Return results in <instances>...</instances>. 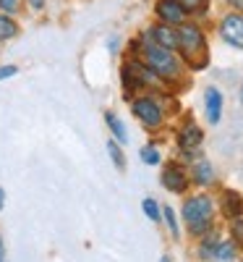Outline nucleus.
<instances>
[{
	"label": "nucleus",
	"mask_w": 243,
	"mask_h": 262,
	"mask_svg": "<svg viewBox=\"0 0 243 262\" xmlns=\"http://www.w3.org/2000/svg\"><path fill=\"white\" fill-rule=\"evenodd\" d=\"M175 32H178V48H175V50L183 55L188 69H193V71L207 69L209 50H207L204 32L199 29V27H193V24H186V21H183L181 27H175Z\"/></svg>",
	"instance_id": "nucleus-1"
},
{
	"label": "nucleus",
	"mask_w": 243,
	"mask_h": 262,
	"mask_svg": "<svg viewBox=\"0 0 243 262\" xmlns=\"http://www.w3.org/2000/svg\"><path fill=\"white\" fill-rule=\"evenodd\" d=\"M144 60L152 69V74L162 79V81H175L181 79V60L175 55V50H167V48H160L154 42H147L144 45Z\"/></svg>",
	"instance_id": "nucleus-2"
},
{
	"label": "nucleus",
	"mask_w": 243,
	"mask_h": 262,
	"mask_svg": "<svg viewBox=\"0 0 243 262\" xmlns=\"http://www.w3.org/2000/svg\"><path fill=\"white\" fill-rule=\"evenodd\" d=\"M212 217H214V205L207 194L188 196L183 202V221L193 236H204L212 228Z\"/></svg>",
	"instance_id": "nucleus-3"
},
{
	"label": "nucleus",
	"mask_w": 243,
	"mask_h": 262,
	"mask_svg": "<svg viewBox=\"0 0 243 262\" xmlns=\"http://www.w3.org/2000/svg\"><path fill=\"white\" fill-rule=\"evenodd\" d=\"M131 111H134V116L147 126V128H160L162 121H165V113L160 102L154 97H136L134 102H131Z\"/></svg>",
	"instance_id": "nucleus-4"
},
{
	"label": "nucleus",
	"mask_w": 243,
	"mask_h": 262,
	"mask_svg": "<svg viewBox=\"0 0 243 262\" xmlns=\"http://www.w3.org/2000/svg\"><path fill=\"white\" fill-rule=\"evenodd\" d=\"M220 37H223L230 48L243 50V16L240 13H228L220 21Z\"/></svg>",
	"instance_id": "nucleus-5"
},
{
	"label": "nucleus",
	"mask_w": 243,
	"mask_h": 262,
	"mask_svg": "<svg viewBox=\"0 0 243 262\" xmlns=\"http://www.w3.org/2000/svg\"><path fill=\"white\" fill-rule=\"evenodd\" d=\"M160 181H162V186H165L167 191H173V194H183V191L188 189L191 176L186 173V168H181L178 163H167L165 170H162V176H160Z\"/></svg>",
	"instance_id": "nucleus-6"
},
{
	"label": "nucleus",
	"mask_w": 243,
	"mask_h": 262,
	"mask_svg": "<svg viewBox=\"0 0 243 262\" xmlns=\"http://www.w3.org/2000/svg\"><path fill=\"white\" fill-rule=\"evenodd\" d=\"M154 11H157V18L167 27H181L186 21V11L178 6V0H160Z\"/></svg>",
	"instance_id": "nucleus-7"
},
{
	"label": "nucleus",
	"mask_w": 243,
	"mask_h": 262,
	"mask_svg": "<svg viewBox=\"0 0 243 262\" xmlns=\"http://www.w3.org/2000/svg\"><path fill=\"white\" fill-rule=\"evenodd\" d=\"M147 39L154 42V45H160V48H167V50L178 48V32L167 24H157L152 32H147Z\"/></svg>",
	"instance_id": "nucleus-8"
},
{
	"label": "nucleus",
	"mask_w": 243,
	"mask_h": 262,
	"mask_svg": "<svg viewBox=\"0 0 243 262\" xmlns=\"http://www.w3.org/2000/svg\"><path fill=\"white\" fill-rule=\"evenodd\" d=\"M202 142H204V131L199 128V126H193V123H188V126H183V128L178 131V147L186 149V152L196 149Z\"/></svg>",
	"instance_id": "nucleus-9"
},
{
	"label": "nucleus",
	"mask_w": 243,
	"mask_h": 262,
	"mask_svg": "<svg viewBox=\"0 0 243 262\" xmlns=\"http://www.w3.org/2000/svg\"><path fill=\"white\" fill-rule=\"evenodd\" d=\"M204 105H207V121L209 123H220V118H223V95H220L217 86H209L207 90Z\"/></svg>",
	"instance_id": "nucleus-10"
},
{
	"label": "nucleus",
	"mask_w": 243,
	"mask_h": 262,
	"mask_svg": "<svg viewBox=\"0 0 243 262\" xmlns=\"http://www.w3.org/2000/svg\"><path fill=\"white\" fill-rule=\"evenodd\" d=\"M220 207H223V215L230 217V221H238V217L243 215V196L238 191H223V202H220Z\"/></svg>",
	"instance_id": "nucleus-11"
},
{
	"label": "nucleus",
	"mask_w": 243,
	"mask_h": 262,
	"mask_svg": "<svg viewBox=\"0 0 243 262\" xmlns=\"http://www.w3.org/2000/svg\"><path fill=\"white\" fill-rule=\"evenodd\" d=\"M191 173H193V176H191L193 184H199V186H209V184L214 181V168H212L207 160H199Z\"/></svg>",
	"instance_id": "nucleus-12"
},
{
	"label": "nucleus",
	"mask_w": 243,
	"mask_h": 262,
	"mask_svg": "<svg viewBox=\"0 0 243 262\" xmlns=\"http://www.w3.org/2000/svg\"><path fill=\"white\" fill-rule=\"evenodd\" d=\"M105 121H107L110 131H113V137H115L120 144H126V142H128V134H126V126H123V121H120L115 113H105Z\"/></svg>",
	"instance_id": "nucleus-13"
},
{
	"label": "nucleus",
	"mask_w": 243,
	"mask_h": 262,
	"mask_svg": "<svg viewBox=\"0 0 243 262\" xmlns=\"http://www.w3.org/2000/svg\"><path fill=\"white\" fill-rule=\"evenodd\" d=\"M16 34H18V24H16L11 16L0 13V42H3V39H11V37H16Z\"/></svg>",
	"instance_id": "nucleus-14"
},
{
	"label": "nucleus",
	"mask_w": 243,
	"mask_h": 262,
	"mask_svg": "<svg viewBox=\"0 0 243 262\" xmlns=\"http://www.w3.org/2000/svg\"><path fill=\"white\" fill-rule=\"evenodd\" d=\"M214 257L217 259H233L235 257V242H217Z\"/></svg>",
	"instance_id": "nucleus-15"
},
{
	"label": "nucleus",
	"mask_w": 243,
	"mask_h": 262,
	"mask_svg": "<svg viewBox=\"0 0 243 262\" xmlns=\"http://www.w3.org/2000/svg\"><path fill=\"white\" fill-rule=\"evenodd\" d=\"M107 152H110V158H113L115 168L118 170H126V158H123V149L118 142H107Z\"/></svg>",
	"instance_id": "nucleus-16"
},
{
	"label": "nucleus",
	"mask_w": 243,
	"mask_h": 262,
	"mask_svg": "<svg viewBox=\"0 0 243 262\" xmlns=\"http://www.w3.org/2000/svg\"><path fill=\"white\" fill-rule=\"evenodd\" d=\"M178 6H181L186 13H199V11H204L207 0H178Z\"/></svg>",
	"instance_id": "nucleus-17"
},
{
	"label": "nucleus",
	"mask_w": 243,
	"mask_h": 262,
	"mask_svg": "<svg viewBox=\"0 0 243 262\" xmlns=\"http://www.w3.org/2000/svg\"><path fill=\"white\" fill-rule=\"evenodd\" d=\"M141 207H144V212H147L149 221H160V217H162V215H160V205L154 202V200H144Z\"/></svg>",
	"instance_id": "nucleus-18"
},
{
	"label": "nucleus",
	"mask_w": 243,
	"mask_h": 262,
	"mask_svg": "<svg viewBox=\"0 0 243 262\" xmlns=\"http://www.w3.org/2000/svg\"><path fill=\"white\" fill-rule=\"evenodd\" d=\"M141 160H144L147 165H157V163H160L157 147H144V149H141Z\"/></svg>",
	"instance_id": "nucleus-19"
},
{
	"label": "nucleus",
	"mask_w": 243,
	"mask_h": 262,
	"mask_svg": "<svg viewBox=\"0 0 243 262\" xmlns=\"http://www.w3.org/2000/svg\"><path fill=\"white\" fill-rule=\"evenodd\" d=\"M162 215H165V221H167V226H170V233H173V236H178V223H175V212H173V207H165Z\"/></svg>",
	"instance_id": "nucleus-20"
},
{
	"label": "nucleus",
	"mask_w": 243,
	"mask_h": 262,
	"mask_svg": "<svg viewBox=\"0 0 243 262\" xmlns=\"http://www.w3.org/2000/svg\"><path fill=\"white\" fill-rule=\"evenodd\" d=\"M18 3H21V0H0V8H3L6 13H16Z\"/></svg>",
	"instance_id": "nucleus-21"
},
{
	"label": "nucleus",
	"mask_w": 243,
	"mask_h": 262,
	"mask_svg": "<svg viewBox=\"0 0 243 262\" xmlns=\"http://www.w3.org/2000/svg\"><path fill=\"white\" fill-rule=\"evenodd\" d=\"M16 74H18L16 66H0V81H3V79H11V76H16Z\"/></svg>",
	"instance_id": "nucleus-22"
},
{
	"label": "nucleus",
	"mask_w": 243,
	"mask_h": 262,
	"mask_svg": "<svg viewBox=\"0 0 243 262\" xmlns=\"http://www.w3.org/2000/svg\"><path fill=\"white\" fill-rule=\"evenodd\" d=\"M0 262H6V247H3V242H0Z\"/></svg>",
	"instance_id": "nucleus-23"
},
{
	"label": "nucleus",
	"mask_w": 243,
	"mask_h": 262,
	"mask_svg": "<svg viewBox=\"0 0 243 262\" xmlns=\"http://www.w3.org/2000/svg\"><path fill=\"white\" fill-rule=\"evenodd\" d=\"M3 202H6V191L0 189V210H3Z\"/></svg>",
	"instance_id": "nucleus-24"
},
{
	"label": "nucleus",
	"mask_w": 243,
	"mask_h": 262,
	"mask_svg": "<svg viewBox=\"0 0 243 262\" xmlns=\"http://www.w3.org/2000/svg\"><path fill=\"white\" fill-rule=\"evenodd\" d=\"M42 3H45V0H32V6H34V8H42Z\"/></svg>",
	"instance_id": "nucleus-25"
},
{
	"label": "nucleus",
	"mask_w": 243,
	"mask_h": 262,
	"mask_svg": "<svg viewBox=\"0 0 243 262\" xmlns=\"http://www.w3.org/2000/svg\"><path fill=\"white\" fill-rule=\"evenodd\" d=\"M230 3H233L235 8H243V0H230Z\"/></svg>",
	"instance_id": "nucleus-26"
},
{
	"label": "nucleus",
	"mask_w": 243,
	"mask_h": 262,
	"mask_svg": "<svg viewBox=\"0 0 243 262\" xmlns=\"http://www.w3.org/2000/svg\"><path fill=\"white\" fill-rule=\"evenodd\" d=\"M240 102H243V84H240Z\"/></svg>",
	"instance_id": "nucleus-27"
},
{
	"label": "nucleus",
	"mask_w": 243,
	"mask_h": 262,
	"mask_svg": "<svg viewBox=\"0 0 243 262\" xmlns=\"http://www.w3.org/2000/svg\"><path fill=\"white\" fill-rule=\"evenodd\" d=\"M160 262H170V257H162V259H160Z\"/></svg>",
	"instance_id": "nucleus-28"
}]
</instances>
